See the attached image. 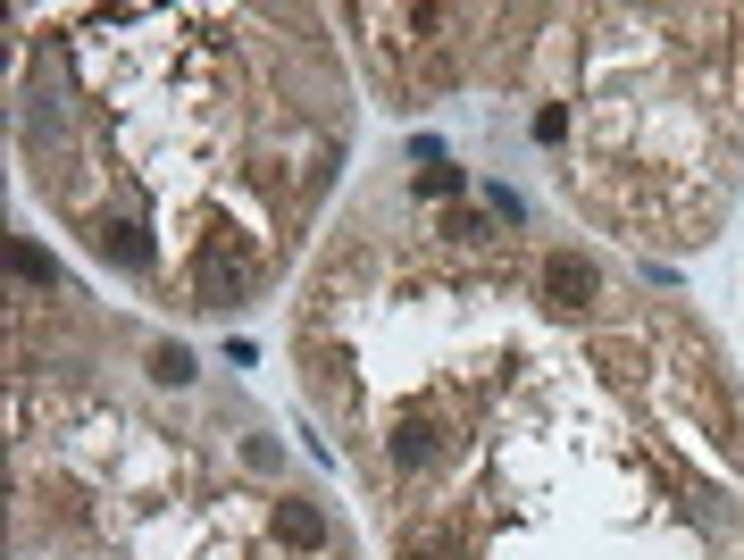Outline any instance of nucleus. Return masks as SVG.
Returning <instances> with one entry per match:
<instances>
[{
  "mask_svg": "<svg viewBox=\"0 0 744 560\" xmlns=\"http://www.w3.org/2000/svg\"><path fill=\"white\" fill-rule=\"evenodd\" d=\"M535 284H544V302H553V310H585L603 277H594V259H585V252H544V259H535Z\"/></svg>",
  "mask_w": 744,
  "mask_h": 560,
  "instance_id": "f257e3e1",
  "label": "nucleus"
},
{
  "mask_svg": "<svg viewBox=\"0 0 744 560\" xmlns=\"http://www.w3.org/2000/svg\"><path fill=\"white\" fill-rule=\"evenodd\" d=\"M93 252L109 259V268H135V277L151 268V243H142V226H126V218H101V226H93Z\"/></svg>",
  "mask_w": 744,
  "mask_h": 560,
  "instance_id": "f03ea898",
  "label": "nucleus"
},
{
  "mask_svg": "<svg viewBox=\"0 0 744 560\" xmlns=\"http://www.w3.org/2000/svg\"><path fill=\"white\" fill-rule=\"evenodd\" d=\"M268 527H277L284 544H302V552H310V544H326V518L310 511L302 493H284V502H277V518H268Z\"/></svg>",
  "mask_w": 744,
  "mask_h": 560,
  "instance_id": "7ed1b4c3",
  "label": "nucleus"
},
{
  "mask_svg": "<svg viewBox=\"0 0 744 560\" xmlns=\"http://www.w3.org/2000/svg\"><path fill=\"white\" fill-rule=\"evenodd\" d=\"M419 192H427V201H435V192H461V167L427 160V167H419Z\"/></svg>",
  "mask_w": 744,
  "mask_h": 560,
  "instance_id": "20e7f679",
  "label": "nucleus"
},
{
  "mask_svg": "<svg viewBox=\"0 0 744 560\" xmlns=\"http://www.w3.org/2000/svg\"><path fill=\"white\" fill-rule=\"evenodd\" d=\"M151 376H160V385H185L193 360H185V351H151Z\"/></svg>",
  "mask_w": 744,
  "mask_h": 560,
  "instance_id": "39448f33",
  "label": "nucleus"
},
{
  "mask_svg": "<svg viewBox=\"0 0 744 560\" xmlns=\"http://www.w3.org/2000/svg\"><path fill=\"white\" fill-rule=\"evenodd\" d=\"M18 277H34V284H50V259L34 252V243H18Z\"/></svg>",
  "mask_w": 744,
  "mask_h": 560,
  "instance_id": "423d86ee",
  "label": "nucleus"
}]
</instances>
